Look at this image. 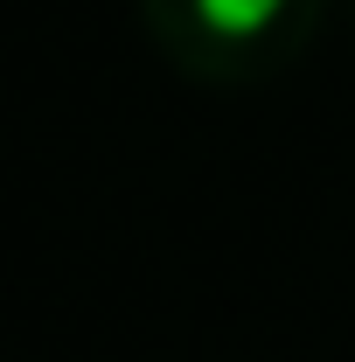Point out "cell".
<instances>
[{"instance_id": "obj_2", "label": "cell", "mask_w": 355, "mask_h": 362, "mask_svg": "<svg viewBox=\"0 0 355 362\" xmlns=\"http://www.w3.org/2000/svg\"><path fill=\"white\" fill-rule=\"evenodd\" d=\"M342 7H349V21H355V0H342Z\"/></svg>"}, {"instance_id": "obj_1", "label": "cell", "mask_w": 355, "mask_h": 362, "mask_svg": "<svg viewBox=\"0 0 355 362\" xmlns=\"http://www.w3.org/2000/svg\"><path fill=\"white\" fill-rule=\"evenodd\" d=\"M327 0H139L153 49L195 84H265L300 63Z\"/></svg>"}]
</instances>
